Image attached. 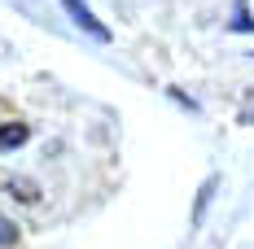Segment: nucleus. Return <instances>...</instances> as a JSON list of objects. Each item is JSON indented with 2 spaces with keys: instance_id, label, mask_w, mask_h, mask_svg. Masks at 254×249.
Segmentation results:
<instances>
[{
  "instance_id": "nucleus-2",
  "label": "nucleus",
  "mask_w": 254,
  "mask_h": 249,
  "mask_svg": "<svg viewBox=\"0 0 254 249\" xmlns=\"http://www.w3.org/2000/svg\"><path fill=\"white\" fill-rule=\"evenodd\" d=\"M26 140V127L22 123H9V127H0V149H18Z\"/></svg>"
},
{
  "instance_id": "nucleus-3",
  "label": "nucleus",
  "mask_w": 254,
  "mask_h": 249,
  "mask_svg": "<svg viewBox=\"0 0 254 249\" xmlns=\"http://www.w3.org/2000/svg\"><path fill=\"white\" fill-rule=\"evenodd\" d=\"M13 241H18V227H13V223H4V219H0V245H13Z\"/></svg>"
},
{
  "instance_id": "nucleus-1",
  "label": "nucleus",
  "mask_w": 254,
  "mask_h": 249,
  "mask_svg": "<svg viewBox=\"0 0 254 249\" xmlns=\"http://www.w3.org/2000/svg\"><path fill=\"white\" fill-rule=\"evenodd\" d=\"M62 4H66V9H70V18H75V22L83 26V31H92V35H97L101 44H110V40H114V35H110V26H105L101 18H97V13H92V9L83 4V0H62Z\"/></svg>"
}]
</instances>
